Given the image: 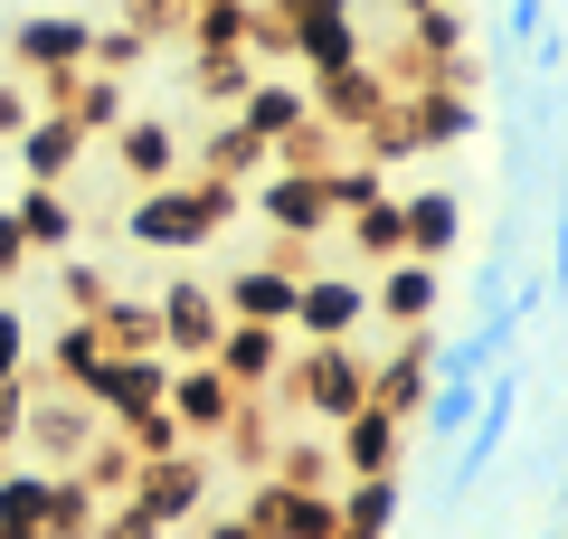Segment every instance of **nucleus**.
<instances>
[{"mask_svg":"<svg viewBox=\"0 0 568 539\" xmlns=\"http://www.w3.org/2000/svg\"><path fill=\"white\" fill-rule=\"evenodd\" d=\"M256 77H265V67L237 58V48H219V58H190V104H237Z\"/></svg>","mask_w":568,"mask_h":539,"instance_id":"30","label":"nucleus"},{"mask_svg":"<svg viewBox=\"0 0 568 539\" xmlns=\"http://www.w3.org/2000/svg\"><path fill=\"white\" fill-rule=\"evenodd\" d=\"M10 152H20L29 190H67V180H77V161H85V133H77L67 114H39L20 142H10Z\"/></svg>","mask_w":568,"mask_h":539,"instance_id":"21","label":"nucleus"},{"mask_svg":"<svg viewBox=\"0 0 568 539\" xmlns=\"http://www.w3.org/2000/svg\"><path fill=\"white\" fill-rule=\"evenodd\" d=\"M284 350H294V340H284L275 322H219V340H209V369H219L237 398H256V388L284 379Z\"/></svg>","mask_w":568,"mask_h":539,"instance_id":"10","label":"nucleus"},{"mask_svg":"<svg viewBox=\"0 0 568 539\" xmlns=\"http://www.w3.org/2000/svg\"><path fill=\"white\" fill-rule=\"evenodd\" d=\"M181 10H200V0H181Z\"/></svg>","mask_w":568,"mask_h":539,"instance_id":"43","label":"nucleus"},{"mask_svg":"<svg viewBox=\"0 0 568 539\" xmlns=\"http://www.w3.org/2000/svg\"><path fill=\"white\" fill-rule=\"evenodd\" d=\"M436 303H446V275H436V265H417V256L379 265V284H369V313H379L388 332H426V322H436Z\"/></svg>","mask_w":568,"mask_h":539,"instance_id":"17","label":"nucleus"},{"mask_svg":"<svg viewBox=\"0 0 568 539\" xmlns=\"http://www.w3.org/2000/svg\"><path fill=\"white\" fill-rule=\"evenodd\" d=\"M256 29H265V10H256V0H200V10H181V39L200 48V58H219V48L256 58Z\"/></svg>","mask_w":568,"mask_h":539,"instance_id":"23","label":"nucleus"},{"mask_svg":"<svg viewBox=\"0 0 568 539\" xmlns=\"http://www.w3.org/2000/svg\"><path fill=\"white\" fill-rule=\"evenodd\" d=\"M540 20H549V0H511V39H521V48L540 39Z\"/></svg>","mask_w":568,"mask_h":539,"instance_id":"40","label":"nucleus"},{"mask_svg":"<svg viewBox=\"0 0 568 539\" xmlns=\"http://www.w3.org/2000/svg\"><path fill=\"white\" fill-rule=\"evenodd\" d=\"M246 209H256L275 237H294V246L332 237V190H323V171H275V161H265V171L246 180Z\"/></svg>","mask_w":568,"mask_h":539,"instance_id":"4","label":"nucleus"},{"mask_svg":"<svg viewBox=\"0 0 568 539\" xmlns=\"http://www.w3.org/2000/svg\"><path fill=\"white\" fill-rule=\"evenodd\" d=\"M85 322L104 332V350H162V322H152V303H133V294H104Z\"/></svg>","mask_w":568,"mask_h":539,"instance_id":"29","label":"nucleus"},{"mask_svg":"<svg viewBox=\"0 0 568 539\" xmlns=\"http://www.w3.org/2000/svg\"><path fill=\"white\" fill-rule=\"evenodd\" d=\"M95 436H104V417L77 398V388H29V426H20V445H39L48 474H77Z\"/></svg>","mask_w":568,"mask_h":539,"instance_id":"5","label":"nucleus"},{"mask_svg":"<svg viewBox=\"0 0 568 539\" xmlns=\"http://www.w3.org/2000/svg\"><path fill=\"white\" fill-rule=\"evenodd\" d=\"M398 474H379V482H342V492H332V511H342V530H361V539H388L398 530Z\"/></svg>","mask_w":568,"mask_h":539,"instance_id":"27","label":"nucleus"},{"mask_svg":"<svg viewBox=\"0 0 568 539\" xmlns=\"http://www.w3.org/2000/svg\"><path fill=\"white\" fill-rule=\"evenodd\" d=\"M246 218V190L237 180H162V190H142L123 209V237L152 246V256H200L219 227Z\"/></svg>","mask_w":568,"mask_h":539,"instance_id":"1","label":"nucleus"},{"mask_svg":"<svg viewBox=\"0 0 568 539\" xmlns=\"http://www.w3.org/2000/svg\"><path fill=\"white\" fill-rule=\"evenodd\" d=\"M0 275H29V246H20V227H10V209H0Z\"/></svg>","mask_w":568,"mask_h":539,"instance_id":"39","label":"nucleus"},{"mask_svg":"<svg viewBox=\"0 0 568 539\" xmlns=\"http://www.w3.org/2000/svg\"><path fill=\"white\" fill-rule=\"evenodd\" d=\"M152 322H162V359H209V340H219V294H209L200 275H171L162 294H152Z\"/></svg>","mask_w":568,"mask_h":539,"instance_id":"14","label":"nucleus"},{"mask_svg":"<svg viewBox=\"0 0 568 539\" xmlns=\"http://www.w3.org/2000/svg\"><path fill=\"white\" fill-rule=\"evenodd\" d=\"M29 123H39V85H29V77H0V142H20Z\"/></svg>","mask_w":568,"mask_h":539,"instance_id":"36","label":"nucleus"},{"mask_svg":"<svg viewBox=\"0 0 568 539\" xmlns=\"http://www.w3.org/2000/svg\"><path fill=\"white\" fill-rule=\"evenodd\" d=\"M162 388H171V359H162V350H114L77 398L95 407L104 426H123V417H142V407H162Z\"/></svg>","mask_w":568,"mask_h":539,"instance_id":"8","label":"nucleus"},{"mask_svg":"<svg viewBox=\"0 0 568 539\" xmlns=\"http://www.w3.org/2000/svg\"><path fill=\"white\" fill-rule=\"evenodd\" d=\"M227 123H237L246 142H265V152H275V142L294 133V123H313V104H304V85H284V77H256L237 104H227Z\"/></svg>","mask_w":568,"mask_h":539,"instance_id":"20","label":"nucleus"},{"mask_svg":"<svg viewBox=\"0 0 568 539\" xmlns=\"http://www.w3.org/2000/svg\"><path fill=\"white\" fill-rule=\"evenodd\" d=\"M323 190H332V218H342V209H369V200H388V171L379 161H323Z\"/></svg>","mask_w":568,"mask_h":539,"instance_id":"32","label":"nucleus"},{"mask_svg":"<svg viewBox=\"0 0 568 539\" xmlns=\"http://www.w3.org/2000/svg\"><path fill=\"white\" fill-rule=\"evenodd\" d=\"M209 539H256V530H246V520H209Z\"/></svg>","mask_w":568,"mask_h":539,"instance_id":"41","label":"nucleus"},{"mask_svg":"<svg viewBox=\"0 0 568 539\" xmlns=\"http://www.w3.org/2000/svg\"><path fill=\"white\" fill-rule=\"evenodd\" d=\"M104 359H114V350H104V332H95L85 313H77V322H58V340H48V369H58V388H85Z\"/></svg>","mask_w":568,"mask_h":539,"instance_id":"28","label":"nucleus"},{"mask_svg":"<svg viewBox=\"0 0 568 539\" xmlns=\"http://www.w3.org/2000/svg\"><path fill=\"white\" fill-rule=\"evenodd\" d=\"M104 142H114V171L133 180V190H162V180H181V161H190L181 123H162V114H123Z\"/></svg>","mask_w":568,"mask_h":539,"instance_id":"15","label":"nucleus"},{"mask_svg":"<svg viewBox=\"0 0 568 539\" xmlns=\"http://www.w3.org/2000/svg\"><path fill=\"white\" fill-rule=\"evenodd\" d=\"M142 48H152V39H142L133 20H104L95 39H85V67H104V77H133V67H142Z\"/></svg>","mask_w":568,"mask_h":539,"instance_id":"33","label":"nucleus"},{"mask_svg":"<svg viewBox=\"0 0 568 539\" xmlns=\"http://www.w3.org/2000/svg\"><path fill=\"white\" fill-rule=\"evenodd\" d=\"M85 39H95V20H77V10H29V20H10V77H77Z\"/></svg>","mask_w":568,"mask_h":539,"instance_id":"7","label":"nucleus"},{"mask_svg":"<svg viewBox=\"0 0 568 539\" xmlns=\"http://www.w3.org/2000/svg\"><path fill=\"white\" fill-rule=\"evenodd\" d=\"M48 501H58L48 464H0V539H48Z\"/></svg>","mask_w":568,"mask_h":539,"instance_id":"24","label":"nucleus"},{"mask_svg":"<svg viewBox=\"0 0 568 539\" xmlns=\"http://www.w3.org/2000/svg\"><path fill=\"white\" fill-rule=\"evenodd\" d=\"M256 171H265V142H246L237 123H219V133H209V152H200V180H237V190H246Z\"/></svg>","mask_w":568,"mask_h":539,"instance_id":"31","label":"nucleus"},{"mask_svg":"<svg viewBox=\"0 0 568 539\" xmlns=\"http://www.w3.org/2000/svg\"><path fill=\"white\" fill-rule=\"evenodd\" d=\"M361 322H369V284H361V275H304L284 340H351Z\"/></svg>","mask_w":568,"mask_h":539,"instance_id":"13","label":"nucleus"},{"mask_svg":"<svg viewBox=\"0 0 568 539\" xmlns=\"http://www.w3.org/2000/svg\"><path fill=\"white\" fill-rule=\"evenodd\" d=\"M275 388L294 407H313L323 426H342V417H361V407H369V359L351 350V340H294Z\"/></svg>","mask_w":568,"mask_h":539,"instance_id":"2","label":"nucleus"},{"mask_svg":"<svg viewBox=\"0 0 568 539\" xmlns=\"http://www.w3.org/2000/svg\"><path fill=\"white\" fill-rule=\"evenodd\" d=\"M275 48H294V58L313 67V77H332V67H361V29H351V10H332V20H275Z\"/></svg>","mask_w":568,"mask_h":539,"instance_id":"22","label":"nucleus"},{"mask_svg":"<svg viewBox=\"0 0 568 539\" xmlns=\"http://www.w3.org/2000/svg\"><path fill=\"white\" fill-rule=\"evenodd\" d=\"M123 501H133L152 530H181V520H200V501H209V464L200 455H162V464H142V474L123 482Z\"/></svg>","mask_w":568,"mask_h":539,"instance_id":"9","label":"nucleus"},{"mask_svg":"<svg viewBox=\"0 0 568 539\" xmlns=\"http://www.w3.org/2000/svg\"><path fill=\"white\" fill-rule=\"evenodd\" d=\"M29 350H39V340H29V313L0 303V379H29Z\"/></svg>","mask_w":568,"mask_h":539,"instance_id":"35","label":"nucleus"},{"mask_svg":"<svg viewBox=\"0 0 568 539\" xmlns=\"http://www.w3.org/2000/svg\"><path fill=\"white\" fill-rule=\"evenodd\" d=\"M455 246H465V200L455 190H398V256L446 265Z\"/></svg>","mask_w":568,"mask_h":539,"instance_id":"16","label":"nucleus"},{"mask_svg":"<svg viewBox=\"0 0 568 539\" xmlns=\"http://www.w3.org/2000/svg\"><path fill=\"white\" fill-rule=\"evenodd\" d=\"M85 539H162V530H152V520H142L133 501H104V511H95V530H85Z\"/></svg>","mask_w":568,"mask_h":539,"instance_id":"38","label":"nucleus"},{"mask_svg":"<svg viewBox=\"0 0 568 539\" xmlns=\"http://www.w3.org/2000/svg\"><path fill=\"white\" fill-rule=\"evenodd\" d=\"M332 227H342V246H351L361 265H398V190L369 200V209H342Z\"/></svg>","mask_w":568,"mask_h":539,"instance_id":"26","label":"nucleus"},{"mask_svg":"<svg viewBox=\"0 0 568 539\" xmlns=\"http://www.w3.org/2000/svg\"><path fill=\"white\" fill-rule=\"evenodd\" d=\"M29 388H39V379H0V464L20 455V426H29Z\"/></svg>","mask_w":568,"mask_h":539,"instance_id":"37","label":"nucleus"},{"mask_svg":"<svg viewBox=\"0 0 568 539\" xmlns=\"http://www.w3.org/2000/svg\"><path fill=\"white\" fill-rule=\"evenodd\" d=\"M10 227H20L29 256H77V200L67 190H20L10 200Z\"/></svg>","mask_w":568,"mask_h":539,"instance_id":"25","label":"nucleus"},{"mask_svg":"<svg viewBox=\"0 0 568 539\" xmlns=\"http://www.w3.org/2000/svg\"><path fill=\"white\" fill-rule=\"evenodd\" d=\"M540 539H549V530H540Z\"/></svg>","mask_w":568,"mask_h":539,"instance_id":"44","label":"nucleus"},{"mask_svg":"<svg viewBox=\"0 0 568 539\" xmlns=\"http://www.w3.org/2000/svg\"><path fill=\"white\" fill-rule=\"evenodd\" d=\"M388 123H398L407 161H417V152H446V142H474L484 133V104L465 85H398L388 95Z\"/></svg>","mask_w":568,"mask_h":539,"instance_id":"3","label":"nucleus"},{"mask_svg":"<svg viewBox=\"0 0 568 539\" xmlns=\"http://www.w3.org/2000/svg\"><path fill=\"white\" fill-rule=\"evenodd\" d=\"M398 95V77H379V67H332L323 85H304V104H313V123H332L342 142H361V123H379V104Z\"/></svg>","mask_w":568,"mask_h":539,"instance_id":"11","label":"nucleus"},{"mask_svg":"<svg viewBox=\"0 0 568 539\" xmlns=\"http://www.w3.org/2000/svg\"><path fill=\"white\" fill-rule=\"evenodd\" d=\"M407 464V426L379 417V407H361V417L332 426V482H379Z\"/></svg>","mask_w":568,"mask_h":539,"instance_id":"12","label":"nucleus"},{"mask_svg":"<svg viewBox=\"0 0 568 539\" xmlns=\"http://www.w3.org/2000/svg\"><path fill=\"white\" fill-rule=\"evenodd\" d=\"M58 284H67V313H95V303L114 294V275H104V265H85V256H58Z\"/></svg>","mask_w":568,"mask_h":539,"instance_id":"34","label":"nucleus"},{"mask_svg":"<svg viewBox=\"0 0 568 539\" xmlns=\"http://www.w3.org/2000/svg\"><path fill=\"white\" fill-rule=\"evenodd\" d=\"M426 340L436 332H398V350L388 359H369V407H379V417H417L426 407V388H436V369H426Z\"/></svg>","mask_w":568,"mask_h":539,"instance_id":"18","label":"nucleus"},{"mask_svg":"<svg viewBox=\"0 0 568 539\" xmlns=\"http://www.w3.org/2000/svg\"><path fill=\"white\" fill-rule=\"evenodd\" d=\"M398 10H436V0H398Z\"/></svg>","mask_w":568,"mask_h":539,"instance_id":"42","label":"nucleus"},{"mask_svg":"<svg viewBox=\"0 0 568 539\" xmlns=\"http://www.w3.org/2000/svg\"><path fill=\"white\" fill-rule=\"evenodd\" d=\"M294 294H304V275H294V265H246V275H227L219 284V313L227 322H294Z\"/></svg>","mask_w":568,"mask_h":539,"instance_id":"19","label":"nucleus"},{"mask_svg":"<svg viewBox=\"0 0 568 539\" xmlns=\"http://www.w3.org/2000/svg\"><path fill=\"white\" fill-rule=\"evenodd\" d=\"M162 407H171V426H181L190 445H200V436H237V417H246V398L219 379V369H209V359H171Z\"/></svg>","mask_w":568,"mask_h":539,"instance_id":"6","label":"nucleus"}]
</instances>
